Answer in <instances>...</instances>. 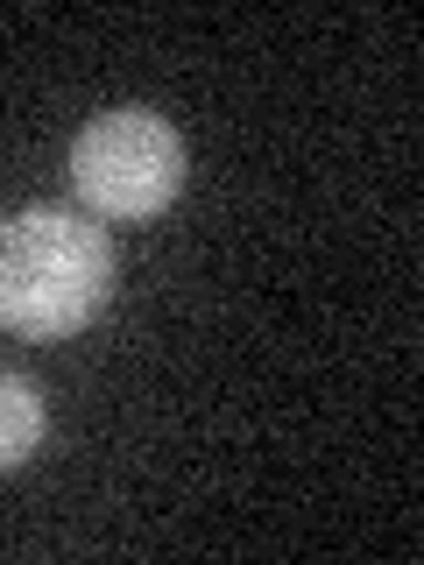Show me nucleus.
I'll use <instances>...</instances> for the list:
<instances>
[{"label": "nucleus", "instance_id": "obj_2", "mask_svg": "<svg viewBox=\"0 0 424 565\" xmlns=\"http://www.w3.org/2000/svg\"><path fill=\"white\" fill-rule=\"evenodd\" d=\"M71 191L99 220H149L184 191V141L149 106L93 114L71 141Z\"/></svg>", "mask_w": 424, "mask_h": 565}, {"label": "nucleus", "instance_id": "obj_3", "mask_svg": "<svg viewBox=\"0 0 424 565\" xmlns=\"http://www.w3.org/2000/svg\"><path fill=\"white\" fill-rule=\"evenodd\" d=\"M43 438V396L22 375H0V467H22Z\"/></svg>", "mask_w": 424, "mask_h": 565}, {"label": "nucleus", "instance_id": "obj_1", "mask_svg": "<svg viewBox=\"0 0 424 565\" xmlns=\"http://www.w3.org/2000/svg\"><path fill=\"white\" fill-rule=\"evenodd\" d=\"M106 290H114V247L93 220L57 205H29L0 220V326L22 340H71Z\"/></svg>", "mask_w": 424, "mask_h": 565}]
</instances>
